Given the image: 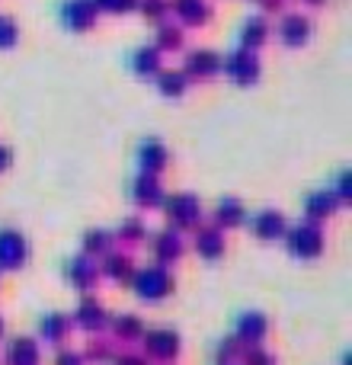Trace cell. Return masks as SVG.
Instances as JSON below:
<instances>
[{
  "label": "cell",
  "instance_id": "cell-14",
  "mask_svg": "<svg viewBox=\"0 0 352 365\" xmlns=\"http://www.w3.org/2000/svg\"><path fill=\"white\" fill-rule=\"evenodd\" d=\"M6 160H10V154H6V148H0V167H6Z\"/></svg>",
  "mask_w": 352,
  "mask_h": 365
},
{
  "label": "cell",
  "instance_id": "cell-3",
  "mask_svg": "<svg viewBox=\"0 0 352 365\" xmlns=\"http://www.w3.org/2000/svg\"><path fill=\"white\" fill-rule=\"evenodd\" d=\"M308 36H311V19L301 16V13H289L279 23V38L285 45H301V42H308Z\"/></svg>",
  "mask_w": 352,
  "mask_h": 365
},
{
  "label": "cell",
  "instance_id": "cell-8",
  "mask_svg": "<svg viewBox=\"0 0 352 365\" xmlns=\"http://www.w3.org/2000/svg\"><path fill=\"white\" fill-rule=\"evenodd\" d=\"M157 87L167 96H180L186 90V74L182 71H157Z\"/></svg>",
  "mask_w": 352,
  "mask_h": 365
},
{
  "label": "cell",
  "instance_id": "cell-4",
  "mask_svg": "<svg viewBox=\"0 0 352 365\" xmlns=\"http://www.w3.org/2000/svg\"><path fill=\"white\" fill-rule=\"evenodd\" d=\"M221 71V55L212 48H199V51H189L186 58V71L182 74H202V77H212Z\"/></svg>",
  "mask_w": 352,
  "mask_h": 365
},
{
  "label": "cell",
  "instance_id": "cell-15",
  "mask_svg": "<svg viewBox=\"0 0 352 365\" xmlns=\"http://www.w3.org/2000/svg\"><path fill=\"white\" fill-rule=\"evenodd\" d=\"M311 4H321V0H311Z\"/></svg>",
  "mask_w": 352,
  "mask_h": 365
},
{
  "label": "cell",
  "instance_id": "cell-10",
  "mask_svg": "<svg viewBox=\"0 0 352 365\" xmlns=\"http://www.w3.org/2000/svg\"><path fill=\"white\" fill-rule=\"evenodd\" d=\"M176 45H182V29L173 23H160L157 26V45H154V48H176Z\"/></svg>",
  "mask_w": 352,
  "mask_h": 365
},
{
  "label": "cell",
  "instance_id": "cell-1",
  "mask_svg": "<svg viewBox=\"0 0 352 365\" xmlns=\"http://www.w3.org/2000/svg\"><path fill=\"white\" fill-rule=\"evenodd\" d=\"M221 68H224V74L231 77V81L237 83H253L259 74V61L257 55H253L250 48H234L227 51L224 58H221Z\"/></svg>",
  "mask_w": 352,
  "mask_h": 365
},
{
  "label": "cell",
  "instance_id": "cell-13",
  "mask_svg": "<svg viewBox=\"0 0 352 365\" xmlns=\"http://www.w3.org/2000/svg\"><path fill=\"white\" fill-rule=\"evenodd\" d=\"M141 10L151 13V16H164L167 10V0H141Z\"/></svg>",
  "mask_w": 352,
  "mask_h": 365
},
{
  "label": "cell",
  "instance_id": "cell-7",
  "mask_svg": "<svg viewBox=\"0 0 352 365\" xmlns=\"http://www.w3.org/2000/svg\"><path fill=\"white\" fill-rule=\"evenodd\" d=\"M266 19L263 16H253V19H244V26H240V42H244V48H257V45H263L266 38Z\"/></svg>",
  "mask_w": 352,
  "mask_h": 365
},
{
  "label": "cell",
  "instance_id": "cell-6",
  "mask_svg": "<svg viewBox=\"0 0 352 365\" xmlns=\"http://www.w3.org/2000/svg\"><path fill=\"white\" fill-rule=\"evenodd\" d=\"M173 10H176V16H180L182 23H192V26H199V23H205L208 19V4L205 0H173Z\"/></svg>",
  "mask_w": 352,
  "mask_h": 365
},
{
  "label": "cell",
  "instance_id": "cell-5",
  "mask_svg": "<svg viewBox=\"0 0 352 365\" xmlns=\"http://www.w3.org/2000/svg\"><path fill=\"white\" fill-rule=\"evenodd\" d=\"M128 64H132V71L135 74H141V77L157 74L160 71V48H154V45H141V48L132 51Z\"/></svg>",
  "mask_w": 352,
  "mask_h": 365
},
{
  "label": "cell",
  "instance_id": "cell-2",
  "mask_svg": "<svg viewBox=\"0 0 352 365\" xmlns=\"http://www.w3.org/2000/svg\"><path fill=\"white\" fill-rule=\"evenodd\" d=\"M58 13H61L68 29H87L96 19V4L93 0H61Z\"/></svg>",
  "mask_w": 352,
  "mask_h": 365
},
{
  "label": "cell",
  "instance_id": "cell-12",
  "mask_svg": "<svg viewBox=\"0 0 352 365\" xmlns=\"http://www.w3.org/2000/svg\"><path fill=\"white\" fill-rule=\"evenodd\" d=\"M96 6H106V10H113V13H119V10H132L135 6V0H93Z\"/></svg>",
  "mask_w": 352,
  "mask_h": 365
},
{
  "label": "cell",
  "instance_id": "cell-11",
  "mask_svg": "<svg viewBox=\"0 0 352 365\" xmlns=\"http://www.w3.org/2000/svg\"><path fill=\"white\" fill-rule=\"evenodd\" d=\"M13 42H16V26H13V19L0 16V48H10Z\"/></svg>",
  "mask_w": 352,
  "mask_h": 365
},
{
  "label": "cell",
  "instance_id": "cell-9",
  "mask_svg": "<svg viewBox=\"0 0 352 365\" xmlns=\"http://www.w3.org/2000/svg\"><path fill=\"white\" fill-rule=\"evenodd\" d=\"M141 160H145V167L147 170H154V167H160L167 160V151H164V145H160L157 138H145L141 141Z\"/></svg>",
  "mask_w": 352,
  "mask_h": 365
}]
</instances>
